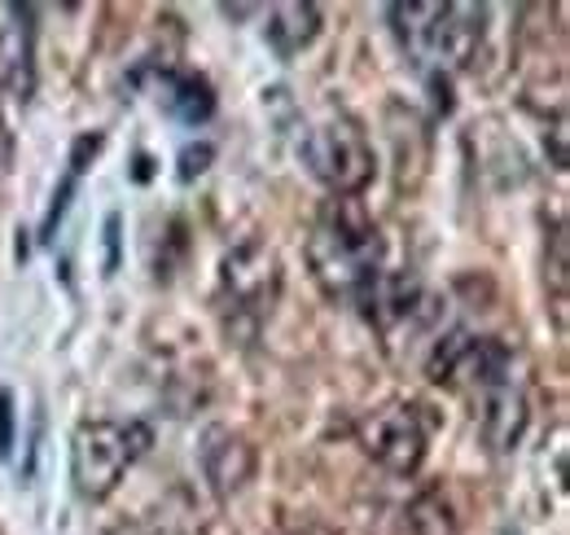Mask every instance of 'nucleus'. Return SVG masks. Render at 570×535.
<instances>
[{
    "mask_svg": "<svg viewBox=\"0 0 570 535\" xmlns=\"http://www.w3.org/2000/svg\"><path fill=\"white\" fill-rule=\"evenodd\" d=\"M316 285L338 303H364L382 281V237L360 198H330L307 237Z\"/></svg>",
    "mask_w": 570,
    "mask_h": 535,
    "instance_id": "f257e3e1",
    "label": "nucleus"
},
{
    "mask_svg": "<svg viewBox=\"0 0 570 535\" xmlns=\"http://www.w3.org/2000/svg\"><path fill=\"white\" fill-rule=\"evenodd\" d=\"M149 444V430L141 421H83L71 435V487L79 500H106L128 466L137 461Z\"/></svg>",
    "mask_w": 570,
    "mask_h": 535,
    "instance_id": "f03ea898",
    "label": "nucleus"
},
{
    "mask_svg": "<svg viewBox=\"0 0 570 535\" xmlns=\"http://www.w3.org/2000/svg\"><path fill=\"white\" fill-rule=\"evenodd\" d=\"M298 158L334 198H356L377 167L368 136L352 119H325V124L307 128L298 140Z\"/></svg>",
    "mask_w": 570,
    "mask_h": 535,
    "instance_id": "7ed1b4c3",
    "label": "nucleus"
},
{
    "mask_svg": "<svg viewBox=\"0 0 570 535\" xmlns=\"http://www.w3.org/2000/svg\"><path fill=\"white\" fill-rule=\"evenodd\" d=\"M364 448L391 474H417L426 461V430H422L413 408L391 403L364 421Z\"/></svg>",
    "mask_w": 570,
    "mask_h": 535,
    "instance_id": "20e7f679",
    "label": "nucleus"
},
{
    "mask_svg": "<svg viewBox=\"0 0 570 535\" xmlns=\"http://www.w3.org/2000/svg\"><path fill=\"white\" fill-rule=\"evenodd\" d=\"M483 27H488V9L483 4H434V18H430L417 54L434 58L439 67L448 70L470 67V58L479 54Z\"/></svg>",
    "mask_w": 570,
    "mask_h": 535,
    "instance_id": "39448f33",
    "label": "nucleus"
},
{
    "mask_svg": "<svg viewBox=\"0 0 570 535\" xmlns=\"http://www.w3.org/2000/svg\"><path fill=\"white\" fill-rule=\"evenodd\" d=\"M198 457H203L207 487H212L219 500H228L233 492H242L250 483V474H255V448L233 426H207L203 430V444H198Z\"/></svg>",
    "mask_w": 570,
    "mask_h": 535,
    "instance_id": "423d86ee",
    "label": "nucleus"
},
{
    "mask_svg": "<svg viewBox=\"0 0 570 535\" xmlns=\"http://www.w3.org/2000/svg\"><path fill=\"white\" fill-rule=\"evenodd\" d=\"M224 285L233 290V303L237 308H264V299H273V290H277V260L264 246L246 242L242 251L228 255Z\"/></svg>",
    "mask_w": 570,
    "mask_h": 535,
    "instance_id": "0eeeda50",
    "label": "nucleus"
},
{
    "mask_svg": "<svg viewBox=\"0 0 570 535\" xmlns=\"http://www.w3.org/2000/svg\"><path fill=\"white\" fill-rule=\"evenodd\" d=\"M18 22L4 31V93L27 106L31 93H36V31H31V9L27 4H13L9 9Z\"/></svg>",
    "mask_w": 570,
    "mask_h": 535,
    "instance_id": "6e6552de",
    "label": "nucleus"
},
{
    "mask_svg": "<svg viewBox=\"0 0 570 535\" xmlns=\"http://www.w3.org/2000/svg\"><path fill=\"white\" fill-rule=\"evenodd\" d=\"M163 110L189 128L207 124L215 115V93L198 75H163Z\"/></svg>",
    "mask_w": 570,
    "mask_h": 535,
    "instance_id": "1a4fd4ad",
    "label": "nucleus"
},
{
    "mask_svg": "<svg viewBox=\"0 0 570 535\" xmlns=\"http://www.w3.org/2000/svg\"><path fill=\"white\" fill-rule=\"evenodd\" d=\"M321 31V9L316 4H282L273 9V22H268V40L282 58H294L298 49H307Z\"/></svg>",
    "mask_w": 570,
    "mask_h": 535,
    "instance_id": "9d476101",
    "label": "nucleus"
},
{
    "mask_svg": "<svg viewBox=\"0 0 570 535\" xmlns=\"http://www.w3.org/2000/svg\"><path fill=\"white\" fill-rule=\"evenodd\" d=\"M522 426H527V403H522V396L509 382H497V391L488 396V439L497 448H513L518 435H522Z\"/></svg>",
    "mask_w": 570,
    "mask_h": 535,
    "instance_id": "9b49d317",
    "label": "nucleus"
},
{
    "mask_svg": "<svg viewBox=\"0 0 570 535\" xmlns=\"http://www.w3.org/2000/svg\"><path fill=\"white\" fill-rule=\"evenodd\" d=\"M101 242H106L101 272H106V276H115L119 264H124V215H119V211H110V215H106V224H101Z\"/></svg>",
    "mask_w": 570,
    "mask_h": 535,
    "instance_id": "f8f14e48",
    "label": "nucleus"
},
{
    "mask_svg": "<svg viewBox=\"0 0 570 535\" xmlns=\"http://www.w3.org/2000/svg\"><path fill=\"white\" fill-rule=\"evenodd\" d=\"M13 444H18V408L13 391L0 387V461H13Z\"/></svg>",
    "mask_w": 570,
    "mask_h": 535,
    "instance_id": "ddd939ff",
    "label": "nucleus"
},
{
    "mask_svg": "<svg viewBox=\"0 0 570 535\" xmlns=\"http://www.w3.org/2000/svg\"><path fill=\"white\" fill-rule=\"evenodd\" d=\"M212 158H215V145H212V140L185 145V149H180V167H176V176H180V181H194V176H203V172L212 167Z\"/></svg>",
    "mask_w": 570,
    "mask_h": 535,
    "instance_id": "4468645a",
    "label": "nucleus"
},
{
    "mask_svg": "<svg viewBox=\"0 0 570 535\" xmlns=\"http://www.w3.org/2000/svg\"><path fill=\"white\" fill-rule=\"evenodd\" d=\"M71 194H75V176H67L62 189L49 202V215H45V224H40V242H53V237H58V224H62V215H67V206H71Z\"/></svg>",
    "mask_w": 570,
    "mask_h": 535,
    "instance_id": "2eb2a0df",
    "label": "nucleus"
},
{
    "mask_svg": "<svg viewBox=\"0 0 570 535\" xmlns=\"http://www.w3.org/2000/svg\"><path fill=\"white\" fill-rule=\"evenodd\" d=\"M101 145H106V136H79V140H75V149H71V176L75 181L88 172V163L97 158V149H101Z\"/></svg>",
    "mask_w": 570,
    "mask_h": 535,
    "instance_id": "dca6fc26",
    "label": "nucleus"
},
{
    "mask_svg": "<svg viewBox=\"0 0 570 535\" xmlns=\"http://www.w3.org/2000/svg\"><path fill=\"white\" fill-rule=\"evenodd\" d=\"M110 535H137L132 527H119V532H110Z\"/></svg>",
    "mask_w": 570,
    "mask_h": 535,
    "instance_id": "f3484780",
    "label": "nucleus"
},
{
    "mask_svg": "<svg viewBox=\"0 0 570 535\" xmlns=\"http://www.w3.org/2000/svg\"><path fill=\"white\" fill-rule=\"evenodd\" d=\"M504 535H518V532H504Z\"/></svg>",
    "mask_w": 570,
    "mask_h": 535,
    "instance_id": "a211bd4d",
    "label": "nucleus"
}]
</instances>
